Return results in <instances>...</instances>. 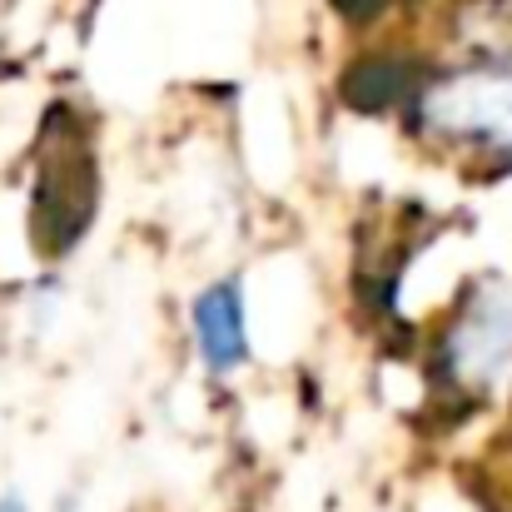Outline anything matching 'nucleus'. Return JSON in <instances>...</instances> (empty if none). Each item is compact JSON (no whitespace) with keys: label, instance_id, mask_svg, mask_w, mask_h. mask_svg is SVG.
<instances>
[{"label":"nucleus","instance_id":"obj_1","mask_svg":"<svg viewBox=\"0 0 512 512\" xmlns=\"http://www.w3.org/2000/svg\"><path fill=\"white\" fill-rule=\"evenodd\" d=\"M413 145L463 170H512V35L428 60L398 105Z\"/></svg>","mask_w":512,"mask_h":512},{"label":"nucleus","instance_id":"obj_3","mask_svg":"<svg viewBox=\"0 0 512 512\" xmlns=\"http://www.w3.org/2000/svg\"><path fill=\"white\" fill-rule=\"evenodd\" d=\"M189 348L209 378H234L254 363V329H249V294L239 274L209 279L189 299Z\"/></svg>","mask_w":512,"mask_h":512},{"label":"nucleus","instance_id":"obj_4","mask_svg":"<svg viewBox=\"0 0 512 512\" xmlns=\"http://www.w3.org/2000/svg\"><path fill=\"white\" fill-rule=\"evenodd\" d=\"M348 20H373L378 10H388V5H398V0H334Z\"/></svg>","mask_w":512,"mask_h":512},{"label":"nucleus","instance_id":"obj_2","mask_svg":"<svg viewBox=\"0 0 512 512\" xmlns=\"http://www.w3.org/2000/svg\"><path fill=\"white\" fill-rule=\"evenodd\" d=\"M433 388L463 408L512 398V274H473L428 339Z\"/></svg>","mask_w":512,"mask_h":512},{"label":"nucleus","instance_id":"obj_5","mask_svg":"<svg viewBox=\"0 0 512 512\" xmlns=\"http://www.w3.org/2000/svg\"><path fill=\"white\" fill-rule=\"evenodd\" d=\"M0 512H35V508H30V498H25L20 488H5V493H0Z\"/></svg>","mask_w":512,"mask_h":512}]
</instances>
